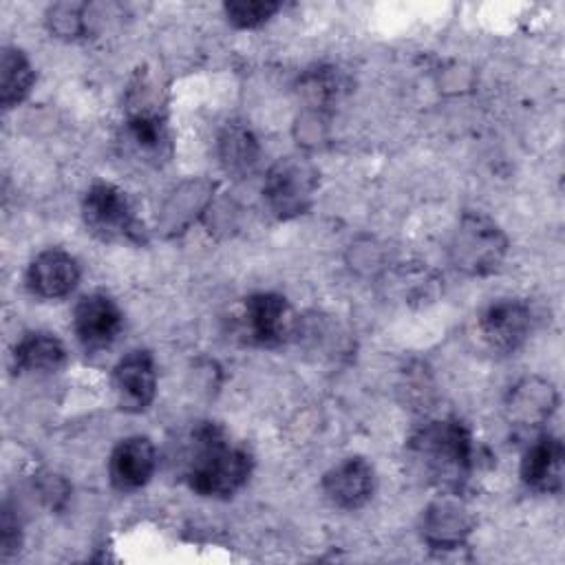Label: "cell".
<instances>
[{
    "label": "cell",
    "mask_w": 565,
    "mask_h": 565,
    "mask_svg": "<svg viewBox=\"0 0 565 565\" xmlns=\"http://www.w3.org/2000/svg\"><path fill=\"white\" fill-rule=\"evenodd\" d=\"M318 188L316 168L302 157H282L265 174L263 199L269 212L282 221L309 210Z\"/></svg>",
    "instance_id": "obj_5"
},
{
    "label": "cell",
    "mask_w": 565,
    "mask_h": 565,
    "mask_svg": "<svg viewBox=\"0 0 565 565\" xmlns=\"http://www.w3.org/2000/svg\"><path fill=\"white\" fill-rule=\"evenodd\" d=\"M126 139L135 148V152L157 159L161 157L168 143L166 117L159 108H152L148 102L128 110L126 117Z\"/></svg>",
    "instance_id": "obj_17"
},
{
    "label": "cell",
    "mask_w": 565,
    "mask_h": 565,
    "mask_svg": "<svg viewBox=\"0 0 565 565\" xmlns=\"http://www.w3.org/2000/svg\"><path fill=\"white\" fill-rule=\"evenodd\" d=\"M472 527L463 508L450 501H437L424 512L422 534L430 547L455 550L461 547Z\"/></svg>",
    "instance_id": "obj_14"
},
{
    "label": "cell",
    "mask_w": 565,
    "mask_h": 565,
    "mask_svg": "<svg viewBox=\"0 0 565 565\" xmlns=\"http://www.w3.org/2000/svg\"><path fill=\"white\" fill-rule=\"evenodd\" d=\"M483 344L494 353H514L530 335L532 313L523 300L503 298L488 305L477 320Z\"/></svg>",
    "instance_id": "obj_6"
},
{
    "label": "cell",
    "mask_w": 565,
    "mask_h": 565,
    "mask_svg": "<svg viewBox=\"0 0 565 565\" xmlns=\"http://www.w3.org/2000/svg\"><path fill=\"white\" fill-rule=\"evenodd\" d=\"M2 556H9V552L18 550L20 545V530H18V519L11 516L9 510H4L2 514Z\"/></svg>",
    "instance_id": "obj_23"
},
{
    "label": "cell",
    "mask_w": 565,
    "mask_h": 565,
    "mask_svg": "<svg viewBox=\"0 0 565 565\" xmlns=\"http://www.w3.org/2000/svg\"><path fill=\"white\" fill-rule=\"evenodd\" d=\"M556 406V393L550 382L539 377H527L514 386L508 402L510 419L519 426H539L543 424Z\"/></svg>",
    "instance_id": "obj_16"
},
{
    "label": "cell",
    "mask_w": 565,
    "mask_h": 565,
    "mask_svg": "<svg viewBox=\"0 0 565 565\" xmlns=\"http://www.w3.org/2000/svg\"><path fill=\"white\" fill-rule=\"evenodd\" d=\"M417 470L444 490H459L475 468V444L459 419L424 424L408 444Z\"/></svg>",
    "instance_id": "obj_2"
},
{
    "label": "cell",
    "mask_w": 565,
    "mask_h": 565,
    "mask_svg": "<svg viewBox=\"0 0 565 565\" xmlns=\"http://www.w3.org/2000/svg\"><path fill=\"white\" fill-rule=\"evenodd\" d=\"M157 468V450L148 437L121 439L108 459V477L115 490L135 492L143 488Z\"/></svg>",
    "instance_id": "obj_10"
},
{
    "label": "cell",
    "mask_w": 565,
    "mask_h": 565,
    "mask_svg": "<svg viewBox=\"0 0 565 565\" xmlns=\"http://www.w3.org/2000/svg\"><path fill=\"white\" fill-rule=\"evenodd\" d=\"M375 472L362 457H349L322 477V492L340 510H358L373 497Z\"/></svg>",
    "instance_id": "obj_11"
},
{
    "label": "cell",
    "mask_w": 565,
    "mask_h": 565,
    "mask_svg": "<svg viewBox=\"0 0 565 565\" xmlns=\"http://www.w3.org/2000/svg\"><path fill=\"white\" fill-rule=\"evenodd\" d=\"M82 9L79 4H57L49 18L51 29L60 35H77L82 31Z\"/></svg>",
    "instance_id": "obj_22"
},
{
    "label": "cell",
    "mask_w": 565,
    "mask_h": 565,
    "mask_svg": "<svg viewBox=\"0 0 565 565\" xmlns=\"http://www.w3.org/2000/svg\"><path fill=\"white\" fill-rule=\"evenodd\" d=\"M35 82V71L20 49L4 46L0 57V104L4 108L18 106Z\"/></svg>",
    "instance_id": "obj_19"
},
{
    "label": "cell",
    "mask_w": 565,
    "mask_h": 565,
    "mask_svg": "<svg viewBox=\"0 0 565 565\" xmlns=\"http://www.w3.org/2000/svg\"><path fill=\"white\" fill-rule=\"evenodd\" d=\"M278 9L280 4L269 0H236L223 4L227 22L236 29H256L265 24Z\"/></svg>",
    "instance_id": "obj_21"
},
{
    "label": "cell",
    "mask_w": 565,
    "mask_h": 565,
    "mask_svg": "<svg viewBox=\"0 0 565 565\" xmlns=\"http://www.w3.org/2000/svg\"><path fill=\"white\" fill-rule=\"evenodd\" d=\"M121 327V309L106 294H88L75 305L73 331L86 351L108 349L117 340Z\"/></svg>",
    "instance_id": "obj_8"
},
{
    "label": "cell",
    "mask_w": 565,
    "mask_h": 565,
    "mask_svg": "<svg viewBox=\"0 0 565 565\" xmlns=\"http://www.w3.org/2000/svg\"><path fill=\"white\" fill-rule=\"evenodd\" d=\"M79 282L77 260L57 247L40 252L26 269V287L33 296L55 300L68 296Z\"/></svg>",
    "instance_id": "obj_12"
},
{
    "label": "cell",
    "mask_w": 565,
    "mask_h": 565,
    "mask_svg": "<svg viewBox=\"0 0 565 565\" xmlns=\"http://www.w3.org/2000/svg\"><path fill=\"white\" fill-rule=\"evenodd\" d=\"M113 388L121 411H146L157 395V369L152 353L146 349L128 351L113 369Z\"/></svg>",
    "instance_id": "obj_7"
},
{
    "label": "cell",
    "mask_w": 565,
    "mask_h": 565,
    "mask_svg": "<svg viewBox=\"0 0 565 565\" xmlns=\"http://www.w3.org/2000/svg\"><path fill=\"white\" fill-rule=\"evenodd\" d=\"M243 329L249 342L260 347H276L285 342L291 331V311L280 294L260 291L245 298Z\"/></svg>",
    "instance_id": "obj_9"
},
{
    "label": "cell",
    "mask_w": 565,
    "mask_h": 565,
    "mask_svg": "<svg viewBox=\"0 0 565 565\" xmlns=\"http://www.w3.org/2000/svg\"><path fill=\"white\" fill-rule=\"evenodd\" d=\"M340 88L342 79L333 66H318L300 77V93L311 106H329L338 99Z\"/></svg>",
    "instance_id": "obj_20"
},
{
    "label": "cell",
    "mask_w": 565,
    "mask_h": 565,
    "mask_svg": "<svg viewBox=\"0 0 565 565\" xmlns=\"http://www.w3.org/2000/svg\"><path fill=\"white\" fill-rule=\"evenodd\" d=\"M66 362L64 342L49 331H31L13 349V364L20 373H53Z\"/></svg>",
    "instance_id": "obj_15"
},
{
    "label": "cell",
    "mask_w": 565,
    "mask_h": 565,
    "mask_svg": "<svg viewBox=\"0 0 565 565\" xmlns=\"http://www.w3.org/2000/svg\"><path fill=\"white\" fill-rule=\"evenodd\" d=\"M252 455L232 444L218 424L203 422L192 430L185 479L201 497L227 499L236 494L252 475Z\"/></svg>",
    "instance_id": "obj_1"
},
{
    "label": "cell",
    "mask_w": 565,
    "mask_h": 565,
    "mask_svg": "<svg viewBox=\"0 0 565 565\" xmlns=\"http://www.w3.org/2000/svg\"><path fill=\"white\" fill-rule=\"evenodd\" d=\"M508 252V238L499 225L481 212H466L452 234V265L468 276H488L499 269Z\"/></svg>",
    "instance_id": "obj_4"
},
{
    "label": "cell",
    "mask_w": 565,
    "mask_h": 565,
    "mask_svg": "<svg viewBox=\"0 0 565 565\" xmlns=\"http://www.w3.org/2000/svg\"><path fill=\"white\" fill-rule=\"evenodd\" d=\"M521 481L534 492H558L563 486V444L558 437L539 435L521 459Z\"/></svg>",
    "instance_id": "obj_13"
},
{
    "label": "cell",
    "mask_w": 565,
    "mask_h": 565,
    "mask_svg": "<svg viewBox=\"0 0 565 565\" xmlns=\"http://www.w3.org/2000/svg\"><path fill=\"white\" fill-rule=\"evenodd\" d=\"M218 157L230 174L247 177L258 163V141L249 128L230 124L218 137Z\"/></svg>",
    "instance_id": "obj_18"
},
{
    "label": "cell",
    "mask_w": 565,
    "mask_h": 565,
    "mask_svg": "<svg viewBox=\"0 0 565 565\" xmlns=\"http://www.w3.org/2000/svg\"><path fill=\"white\" fill-rule=\"evenodd\" d=\"M82 216L90 234L108 243H141L143 227L135 216L128 194L108 181L88 185L82 199Z\"/></svg>",
    "instance_id": "obj_3"
}]
</instances>
